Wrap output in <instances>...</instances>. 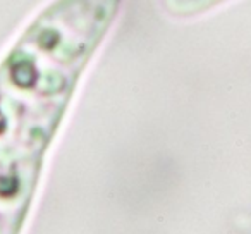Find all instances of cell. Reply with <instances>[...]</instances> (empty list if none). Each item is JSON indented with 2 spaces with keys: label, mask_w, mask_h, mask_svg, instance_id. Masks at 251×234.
I'll return each mask as SVG.
<instances>
[{
  "label": "cell",
  "mask_w": 251,
  "mask_h": 234,
  "mask_svg": "<svg viewBox=\"0 0 251 234\" xmlns=\"http://www.w3.org/2000/svg\"><path fill=\"white\" fill-rule=\"evenodd\" d=\"M191 5H194L196 9H200V11H208V9L215 7V5L222 4V2H226V0H188Z\"/></svg>",
  "instance_id": "obj_2"
},
{
  "label": "cell",
  "mask_w": 251,
  "mask_h": 234,
  "mask_svg": "<svg viewBox=\"0 0 251 234\" xmlns=\"http://www.w3.org/2000/svg\"><path fill=\"white\" fill-rule=\"evenodd\" d=\"M121 0H54L0 62V234H19L79 78Z\"/></svg>",
  "instance_id": "obj_1"
}]
</instances>
